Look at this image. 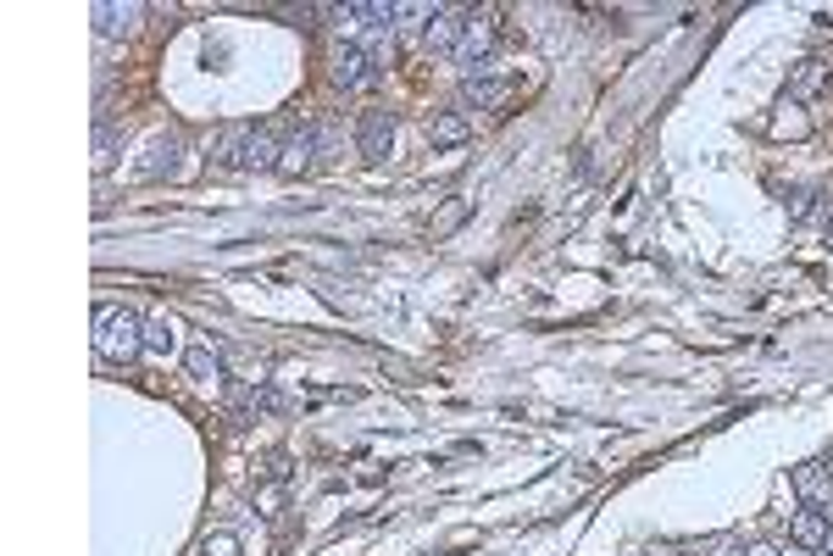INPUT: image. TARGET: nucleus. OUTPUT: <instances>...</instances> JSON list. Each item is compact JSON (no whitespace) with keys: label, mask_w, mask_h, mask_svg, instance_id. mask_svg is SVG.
<instances>
[{"label":"nucleus","mask_w":833,"mask_h":556,"mask_svg":"<svg viewBox=\"0 0 833 556\" xmlns=\"http://www.w3.org/2000/svg\"><path fill=\"white\" fill-rule=\"evenodd\" d=\"M94 351L106 362H134L144 351V317L128 306H101L94 312Z\"/></svg>","instance_id":"2"},{"label":"nucleus","mask_w":833,"mask_h":556,"mask_svg":"<svg viewBox=\"0 0 833 556\" xmlns=\"http://www.w3.org/2000/svg\"><path fill=\"white\" fill-rule=\"evenodd\" d=\"M467 23H472V12H462V7H439V17L422 28L428 51H439V56H456V51H462V39H467Z\"/></svg>","instance_id":"5"},{"label":"nucleus","mask_w":833,"mask_h":556,"mask_svg":"<svg viewBox=\"0 0 833 556\" xmlns=\"http://www.w3.org/2000/svg\"><path fill=\"white\" fill-rule=\"evenodd\" d=\"M495 45H501V23H495V12H472L467 39H462V51H456V67H467V78L489 73V56H495Z\"/></svg>","instance_id":"3"},{"label":"nucleus","mask_w":833,"mask_h":556,"mask_svg":"<svg viewBox=\"0 0 833 556\" xmlns=\"http://www.w3.org/2000/svg\"><path fill=\"white\" fill-rule=\"evenodd\" d=\"M506 96H512V84H506V78H489V73H478V78H467V84H462V112H501V106H506Z\"/></svg>","instance_id":"7"},{"label":"nucleus","mask_w":833,"mask_h":556,"mask_svg":"<svg viewBox=\"0 0 833 556\" xmlns=\"http://www.w3.org/2000/svg\"><path fill=\"white\" fill-rule=\"evenodd\" d=\"M139 17H144V7H134V0H106V7H94V34L101 39H128L134 28H139Z\"/></svg>","instance_id":"11"},{"label":"nucleus","mask_w":833,"mask_h":556,"mask_svg":"<svg viewBox=\"0 0 833 556\" xmlns=\"http://www.w3.org/2000/svg\"><path fill=\"white\" fill-rule=\"evenodd\" d=\"M467 134H472V117H467L462 106H456V112H439V117L428 123V139H433V146H439V151H451V146H462V139H467Z\"/></svg>","instance_id":"15"},{"label":"nucleus","mask_w":833,"mask_h":556,"mask_svg":"<svg viewBox=\"0 0 833 556\" xmlns=\"http://www.w3.org/2000/svg\"><path fill=\"white\" fill-rule=\"evenodd\" d=\"M828 245H833V223H828Z\"/></svg>","instance_id":"23"},{"label":"nucleus","mask_w":833,"mask_h":556,"mask_svg":"<svg viewBox=\"0 0 833 556\" xmlns=\"http://www.w3.org/2000/svg\"><path fill=\"white\" fill-rule=\"evenodd\" d=\"M112 151H117V128L101 117L94 123V167H112Z\"/></svg>","instance_id":"18"},{"label":"nucleus","mask_w":833,"mask_h":556,"mask_svg":"<svg viewBox=\"0 0 833 556\" xmlns=\"http://www.w3.org/2000/svg\"><path fill=\"white\" fill-rule=\"evenodd\" d=\"M333 84L339 89H378L383 84V56L362 51V45H339L333 51Z\"/></svg>","instance_id":"4"},{"label":"nucleus","mask_w":833,"mask_h":556,"mask_svg":"<svg viewBox=\"0 0 833 556\" xmlns=\"http://www.w3.org/2000/svg\"><path fill=\"white\" fill-rule=\"evenodd\" d=\"M828 78H833V67H828L822 56H806V62L790 73V89H783V101H817L822 89H828Z\"/></svg>","instance_id":"10"},{"label":"nucleus","mask_w":833,"mask_h":556,"mask_svg":"<svg viewBox=\"0 0 833 556\" xmlns=\"http://www.w3.org/2000/svg\"><path fill=\"white\" fill-rule=\"evenodd\" d=\"M178 345V323L173 317H144V351H173Z\"/></svg>","instance_id":"17"},{"label":"nucleus","mask_w":833,"mask_h":556,"mask_svg":"<svg viewBox=\"0 0 833 556\" xmlns=\"http://www.w3.org/2000/svg\"><path fill=\"white\" fill-rule=\"evenodd\" d=\"M278 156H283V139L256 123H239L217 139V162L234 173H267V167H278Z\"/></svg>","instance_id":"1"},{"label":"nucleus","mask_w":833,"mask_h":556,"mask_svg":"<svg viewBox=\"0 0 833 556\" xmlns=\"http://www.w3.org/2000/svg\"><path fill=\"white\" fill-rule=\"evenodd\" d=\"M184 362H189L194 379H223V351H217L212 340H194V345L184 351Z\"/></svg>","instance_id":"16"},{"label":"nucleus","mask_w":833,"mask_h":556,"mask_svg":"<svg viewBox=\"0 0 833 556\" xmlns=\"http://www.w3.org/2000/svg\"><path fill=\"white\" fill-rule=\"evenodd\" d=\"M750 556H778V551L772 545H750Z\"/></svg>","instance_id":"22"},{"label":"nucleus","mask_w":833,"mask_h":556,"mask_svg":"<svg viewBox=\"0 0 833 556\" xmlns=\"http://www.w3.org/2000/svg\"><path fill=\"white\" fill-rule=\"evenodd\" d=\"M795 490L806 506H833V468L828 462H800L795 468Z\"/></svg>","instance_id":"13"},{"label":"nucleus","mask_w":833,"mask_h":556,"mask_svg":"<svg viewBox=\"0 0 833 556\" xmlns=\"http://www.w3.org/2000/svg\"><path fill=\"white\" fill-rule=\"evenodd\" d=\"M201 551H206V556H239V540H234V534H206Z\"/></svg>","instance_id":"21"},{"label":"nucleus","mask_w":833,"mask_h":556,"mask_svg":"<svg viewBox=\"0 0 833 556\" xmlns=\"http://www.w3.org/2000/svg\"><path fill=\"white\" fill-rule=\"evenodd\" d=\"M701 551H706V556H750V545H745V540H733V534L701 540Z\"/></svg>","instance_id":"20"},{"label":"nucleus","mask_w":833,"mask_h":556,"mask_svg":"<svg viewBox=\"0 0 833 556\" xmlns=\"http://www.w3.org/2000/svg\"><path fill=\"white\" fill-rule=\"evenodd\" d=\"M467 223V201H451L445 212L433 217V240H445V235H456V228Z\"/></svg>","instance_id":"19"},{"label":"nucleus","mask_w":833,"mask_h":556,"mask_svg":"<svg viewBox=\"0 0 833 556\" xmlns=\"http://www.w3.org/2000/svg\"><path fill=\"white\" fill-rule=\"evenodd\" d=\"M828 529H833V513H828V506H806V501H800V513H795V523H790V540H795L800 551H822V545H828Z\"/></svg>","instance_id":"8"},{"label":"nucleus","mask_w":833,"mask_h":556,"mask_svg":"<svg viewBox=\"0 0 833 556\" xmlns=\"http://www.w3.org/2000/svg\"><path fill=\"white\" fill-rule=\"evenodd\" d=\"M783 206H790V223H833V195L828 190H790V201H783Z\"/></svg>","instance_id":"14"},{"label":"nucleus","mask_w":833,"mask_h":556,"mask_svg":"<svg viewBox=\"0 0 833 556\" xmlns=\"http://www.w3.org/2000/svg\"><path fill=\"white\" fill-rule=\"evenodd\" d=\"M178 151H184V139H178V134L151 139V151H144V162H139V178H144V184L173 178V173H178Z\"/></svg>","instance_id":"12"},{"label":"nucleus","mask_w":833,"mask_h":556,"mask_svg":"<svg viewBox=\"0 0 833 556\" xmlns=\"http://www.w3.org/2000/svg\"><path fill=\"white\" fill-rule=\"evenodd\" d=\"M356 146H362L367 162H383L389 151H395V117H389V112H367L356 123Z\"/></svg>","instance_id":"6"},{"label":"nucleus","mask_w":833,"mask_h":556,"mask_svg":"<svg viewBox=\"0 0 833 556\" xmlns=\"http://www.w3.org/2000/svg\"><path fill=\"white\" fill-rule=\"evenodd\" d=\"M317 128L312 123H301V128H289L283 134V156H278V173H306L312 167V156H317Z\"/></svg>","instance_id":"9"}]
</instances>
